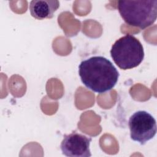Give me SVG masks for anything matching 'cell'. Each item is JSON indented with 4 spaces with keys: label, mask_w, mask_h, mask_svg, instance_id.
Wrapping results in <instances>:
<instances>
[{
    "label": "cell",
    "mask_w": 157,
    "mask_h": 157,
    "mask_svg": "<svg viewBox=\"0 0 157 157\" xmlns=\"http://www.w3.org/2000/svg\"><path fill=\"white\" fill-rule=\"evenodd\" d=\"M78 74L86 87L98 93L111 90L119 78L118 71L112 63L101 56L82 61L78 66Z\"/></svg>",
    "instance_id": "cell-1"
},
{
    "label": "cell",
    "mask_w": 157,
    "mask_h": 157,
    "mask_svg": "<svg viewBox=\"0 0 157 157\" xmlns=\"http://www.w3.org/2000/svg\"><path fill=\"white\" fill-rule=\"evenodd\" d=\"M118 12L131 26L143 29L155 23L157 16V1H118Z\"/></svg>",
    "instance_id": "cell-2"
},
{
    "label": "cell",
    "mask_w": 157,
    "mask_h": 157,
    "mask_svg": "<svg viewBox=\"0 0 157 157\" xmlns=\"http://www.w3.org/2000/svg\"><path fill=\"white\" fill-rule=\"evenodd\" d=\"M110 52L114 63L123 70L138 66L144 58L142 44L131 34H126L117 40Z\"/></svg>",
    "instance_id": "cell-3"
},
{
    "label": "cell",
    "mask_w": 157,
    "mask_h": 157,
    "mask_svg": "<svg viewBox=\"0 0 157 157\" xmlns=\"http://www.w3.org/2000/svg\"><path fill=\"white\" fill-rule=\"evenodd\" d=\"M128 125L131 139L141 145L153 139L156 133V120L144 110H139L132 114L129 118Z\"/></svg>",
    "instance_id": "cell-4"
},
{
    "label": "cell",
    "mask_w": 157,
    "mask_h": 157,
    "mask_svg": "<svg viewBox=\"0 0 157 157\" xmlns=\"http://www.w3.org/2000/svg\"><path fill=\"white\" fill-rule=\"evenodd\" d=\"M91 140L90 137L73 132L64 136L60 148L66 156L89 157L91 156L90 149Z\"/></svg>",
    "instance_id": "cell-5"
},
{
    "label": "cell",
    "mask_w": 157,
    "mask_h": 157,
    "mask_svg": "<svg viewBox=\"0 0 157 157\" xmlns=\"http://www.w3.org/2000/svg\"><path fill=\"white\" fill-rule=\"evenodd\" d=\"M59 7L56 0H33L29 3V9L33 17L37 20L52 18Z\"/></svg>",
    "instance_id": "cell-6"
}]
</instances>
